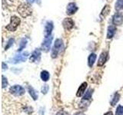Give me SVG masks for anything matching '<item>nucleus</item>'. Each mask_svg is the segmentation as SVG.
<instances>
[{
	"label": "nucleus",
	"instance_id": "1",
	"mask_svg": "<svg viewBox=\"0 0 123 115\" xmlns=\"http://www.w3.org/2000/svg\"><path fill=\"white\" fill-rule=\"evenodd\" d=\"M63 48H64V45H63L62 40L59 39V38L56 39L55 44H54L53 48H52V53H51V56L52 58H57L58 55L62 52Z\"/></svg>",
	"mask_w": 123,
	"mask_h": 115
},
{
	"label": "nucleus",
	"instance_id": "2",
	"mask_svg": "<svg viewBox=\"0 0 123 115\" xmlns=\"http://www.w3.org/2000/svg\"><path fill=\"white\" fill-rule=\"evenodd\" d=\"M17 10L19 15L23 18H26L32 15V9H31L30 6L25 3L21 4V5L18 7Z\"/></svg>",
	"mask_w": 123,
	"mask_h": 115
},
{
	"label": "nucleus",
	"instance_id": "3",
	"mask_svg": "<svg viewBox=\"0 0 123 115\" xmlns=\"http://www.w3.org/2000/svg\"><path fill=\"white\" fill-rule=\"evenodd\" d=\"M19 24H20V19L18 18V17L13 15V16L11 18L10 23L6 26V29L10 31V32H14V31L17 29Z\"/></svg>",
	"mask_w": 123,
	"mask_h": 115
},
{
	"label": "nucleus",
	"instance_id": "4",
	"mask_svg": "<svg viewBox=\"0 0 123 115\" xmlns=\"http://www.w3.org/2000/svg\"><path fill=\"white\" fill-rule=\"evenodd\" d=\"M29 55V54L28 52L18 54V55H16L13 58H12L10 60V62L13 63V64H18L19 62H23V61H25L27 60V58H28Z\"/></svg>",
	"mask_w": 123,
	"mask_h": 115
},
{
	"label": "nucleus",
	"instance_id": "5",
	"mask_svg": "<svg viewBox=\"0 0 123 115\" xmlns=\"http://www.w3.org/2000/svg\"><path fill=\"white\" fill-rule=\"evenodd\" d=\"M9 92L12 95L18 97V96H22L25 94V89L20 85H14L10 87Z\"/></svg>",
	"mask_w": 123,
	"mask_h": 115
},
{
	"label": "nucleus",
	"instance_id": "6",
	"mask_svg": "<svg viewBox=\"0 0 123 115\" xmlns=\"http://www.w3.org/2000/svg\"><path fill=\"white\" fill-rule=\"evenodd\" d=\"M52 37L51 35H49L48 37H45V39L43 41L41 46V49L45 52H48L51 47V44H52Z\"/></svg>",
	"mask_w": 123,
	"mask_h": 115
},
{
	"label": "nucleus",
	"instance_id": "7",
	"mask_svg": "<svg viewBox=\"0 0 123 115\" xmlns=\"http://www.w3.org/2000/svg\"><path fill=\"white\" fill-rule=\"evenodd\" d=\"M41 58V51L39 49H36L32 52L30 57V61L31 62H38Z\"/></svg>",
	"mask_w": 123,
	"mask_h": 115
},
{
	"label": "nucleus",
	"instance_id": "8",
	"mask_svg": "<svg viewBox=\"0 0 123 115\" xmlns=\"http://www.w3.org/2000/svg\"><path fill=\"white\" fill-rule=\"evenodd\" d=\"M112 22L115 25H121L123 23V15L120 12L115 13L113 16Z\"/></svg>",
	"mask_w": 123,
	"mask_h": 115
},
{
	"label": "nucleus",
	"instance_id": "9",
	"mask_svg": "<svg viewBox=\"0 0 123 115\" xmlns=\"http://www.w3.org/2000/svg\"><path fill=\"white\" fill-rule=\"evenodd\" d=\"M93 91V90L92 89H88L86 92V94L84 95V97L82 100V102H81V104H85V106H86V104H88L90 102V100L92 98V94Z\"/></svg>",
	"mask_w": 123,
	"mask_h": 115
},
{
	"label": "nucleus",
	"instance_id": "10",
	"mask_svg": "<svg viewBox=\"0 0 123 115\" xmlns=\"http://www.w3.org/2000/svg\"><path fill=\"white\" fill-rule=\"evenodd\" d=\"M62 25H63L65 29L70 30V29H72L73 28V26H74V22H73V20L72 18H65L63 20Z\"/></svg>",
	"mask_w": 123,
	"mask_h": 115
},
{
	"label": "nucleus",
	"instance_id": "11",
	"mask_svg": "<svg viewBox=\"0 0 123 115\" xmlns=\"http://www.w3.org/2000/svg\"><path fill=\"white\" fill-rule=\"evenodd\" d=\"M78 10V7L76 6L75 3L74 2H70L67 6V9H66V13L69 15H73L76 12V11Z\"/></svg>",
	"mask_w": 123,
	"mask_h": 115
},
{
	"label": "nucleus",
	"instance_id": "12",
	"mask_svg": "<svg viewBox=\"0 0 123 115\" xmlns=\"http://www.w3.org/2000/svg\"><path fill=\"white\" fill-rule=\"evenodd\" d=\"M53 29V23L52 22H47L45 26L44 29V34L45 37H48L49 35H51L52 31Z\"/></svg>",
	"mask_w": 123,
	"mask_h": 115
},
{
	"label": "nucleus",
	"instance_id": "13",
	"mask_svg": "<svg viewBox=\"0 0 123 115\" xmlns=\"http://www.w3.org/2000/svg\"><path fill=\"white\" fill-rule=\"evenodd\" d=\"M107 58H108V53L106 52H104L101 54L99 58H98V66L101 67L103 64H105V63L107 61Z\"/></svg>",
	"mask_w": 123,
	"mask_h": 115
},
{
	"label": "nucleus",
	"instance_id": "14",
	"mask_svg": "<svg viewBox=\"0 0 123 115\" xmlns=\"http://www.w3.org/2000/svg\"><path fill=\"white\" fill-rule=\"evenodd\" d=\"M87 86H88V84L86 82H83L82 84H81V86L79 87V88L78 89V91H77V93H76L77 97H79V98L82 97V96L84 94L85 92H86Z\"/></svg>",
	"mask_w": 123,
	"mask_h": 115
},
{
	"label": "nucleus",
	"instance_id": "15",
	"mask_svg": "<svg viewBox=\"0 0 123 115\" xmlns=\"http://www.w3.org/2000/svg\"><path fill=\"white\" fill-rule=\"evenodd\" d=\"M28 91H29V94L31 95V97L32 98V99L34 100V101H36V100L38 99V97L37 91L35 90L32 87H31V86L28 87Z\"/></svg>",
	"mask_w": 123,
	"mask_h": 115
},
{
	"label": "nucleus",
	"instance_id": "16",
	"mask_svg": "<svg viewBox=\"0 0 123 115\" xmlns=\"http://www.w3.org/2000/svg\"><path fill=\"white\" fill-rule=\"evenodd\" d=\"M115 31L116 29L115 27L113 25H110L109 28H108V32H107V38H111L115 33Z\"/></svg>",
	"mask_w": 123,
	"mask_h": 115
},
{
	"label": "nucleus",
	"instance_id": "17",
	"mask_svg": "<svg viewBox=\"0 0 123 115\" xmlns=\"http://www.w3.org/2000/svg\"><path fill=\"white\" fill-rule=\"evenodd\" d=\"M96 59V55L95 54H91V55L88 56V66L89 67H92L93 64L95 61Z\"/></svg>",
	"mask_w": 123,
	"mask_h": 115
},
{
	"label": "nucleus",
	"instance_id": "18",
	"mask_svg": "<svg viewBox=\"0 0 123 115\" xmlns=\"http://www.w3.org/2000/svg\"><path fill=\"white\" fill-rule=\"evenodd\" d=\"M41 78L43 81H47V80L49 79V73L47 71H42L41 72Z\"/></svg>",
	"mask_w": 123,
	"mask_h": 115
},
{
	"label": "nucleus",
	"instance_id": "19",
	"mask_svg": "<svg viewBox=\"0 0 123 115\" xmlns=\"http://www.w3.org/2000/svg\"><path fill=\"white\" fill-rule=\"evenodd\" d=\"M119 98H120V95H119V94L115 93V95H114V97H113V98H112V100H111V106H115V104H116L119 101Z\"/></svg>",
	"mask_w": 123,
	"mask_h": 115
},
{
	"label": "nucleus",
	"instance_id": "20",
	"mask_svg": "<svg viewBox=\"0 0 123 115\" xmlns=\"http://www.w3.org/2000/svg\"><path fill=\"white\" fill-rule=\"evenodd\" d=\"M26 43H27V40L25 38H22L20 41V43H19V48L18 49V52H20L25 47Z\"/></svg>",
	"mask_w": 123,
	"mask_h": 115
},
{
	"label": "nucleus",
	"instance_id": "21",
	"mask_svg": "<svg viewBox=\"0 0 123 115\" xmlns=\"http://www.w3.org/2000/svg\"><path fill=\"white\" fill-rule=\"evenodd\" d=\"M115 9L117 11L123 9V0H117L115 3Z\"/></svg>",
	"mask_w": 123,
	"mask_h": 115
},
{
	"label": "nucleus",
	"instance_id": "22",
	"mask_svg": "<svg viewBox=\"0 0 123 115\" xmlns=\"http://www.w3.org/2000/svg\"><path fill=\"white\" fill-rule=\"evenodd\" d=\"M109 12H110V7H109V6H105V8H104L102 12V15H103L104 17H105L106 15L109 13Z\"/></svg>",
	"mask_w": 123,
	"mask_h": 115
},
{
	"label": "nucleus",
	"instance_id": "23",
	"mask_svg": "<svg viewBox=\"0 0 123 115\" xmlns=\"http://www.w3.org/2000/svg\"><path fill=\"white\" fill-rule=\"evenodd\" d=\"M115 115H123V106L122 105L118 106L116 109V112H115Z\"/></svg>",
	"mask_w": 123,
	"mask_h": 115
},
{
	"label": "nucleus",
	"instance_id": "24",
	"mask_svg": "<svg viewBox=\"0 0 123 115\" xmlns=\"http://www.w3.org/2000/svg\"><path fill=\"white\" fill-rule=\"evenodd\" d=\"M2 88H5L6 87L8 86V80H7V78L4 75L2 76Z\"/></svg>",
	"mask_w": 123,
	"mask_h": 115
},
{
	"label": "nucleus",
	"instance_id": "25",
	"mask_svg": "<svg viewBox=\"0 0 123 115\" xmlns=\"http://www.w3.org/2000/svg\"><path fill=\"white\" fill-rule=\"evenodd\" d=\"M49 85H47V84H45V85H43L42 87V93L44 94H47V92L49 91Z\"/></svg>",
	"mask_w": 123,
	"mask_h": 115
},
{
	"label": "nucleus",
	"instance_id": "26",
	"mask_svg": "<svg viewBox=\"0 0 123 115\" xmlns=\"http://www.w3.org/2000/svg\"><path fill=\"white\" fill-rule=\"evenodd\" d=\"M13 43H14V39L13 38H10V39L8 41V43L6 46V50H7L9 48H10L11 46L13 45Z\"/></svg>",
	"mask_w": 123,
	"mask_h": 115
},
{
	"label": "nucleus",
	"instance_id": "27",
	"mask_svg": "<svg viewBox=\"0 0 123 115\" xmlns=\"http://www.w3.org/2000/svg\"><path fill=\"white\" fill-rule=\"evenodd\" d=\"M2 70L4 71V70H6V69H7L8 68V66H7V65H6V64L5 63H4V62H2Z\"/></svg>",
	"mask_w": 123,
	"mask_h": 115
},
{
	"label": "nucleus",
	"instance_id": "28",
	"mask_svg": "<svg viewBox=\"0 0 123 115\" xmlns=\"http://www.w3.org/2000/svg\"><path fill=\"white\" fill-rule=\"evenodd\" d=\"M104 115H113V113L111 112V111H109V112H107V113H105Z\"/></svg>",
	"mask_w": 123,
	"mask_h": 115
},
{
	"label": "nucleus",
	"instance_id": "29",
	"mask_svg": "<svg viewBox=\"0 0 123 115\" xmlns=\"http://www.w3.org/2000/svg\"><path fill=\"white\" fill-rule=\"evenodd\" d=\"M34 1H35V0H27V2H28L29 4H32L34 2Z\"/></svg>",
	"mask_w": 123,
	"mask_h": 115
},
{
	"label": "nucleus",
	"instance_id": "30",
	"mask_svg": "<svg viewBox=\"0 0 123 115\" xmlns=\"http://www.w3.org/2000/svg\"><path fill=\"white\" fill-rule=\"evenodd\" d=\"M10 1H14V0H10Z\"/></svg>",
	"mask_w": 123,
	"mask_h": 115
}]
</instances>
